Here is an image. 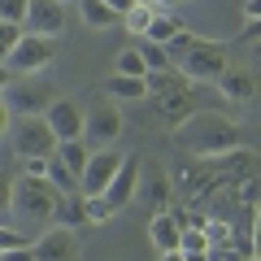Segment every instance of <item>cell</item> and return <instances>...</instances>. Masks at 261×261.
<instances>
[{"mask_svg":"<svg viewBox=\"0 0 261 261\" xmlns=\"http://www.w3.org/2000/svg\"><path fill=\"white\" fill-rule=\"evenodd\" d=\"M57 205H61V192H57L48 178H35V174H22L13 183V196H9V209L27 222H53L57 218Z\"/></svg>","mask_w":261,"mask_h":261,"instance_id":"6da1fadb","label":"cell"},{"mask_svg":"<svg viewBox=\"0 0 261 261\" xmlns=\"http://www.w3.org/2000/svg\"><path fill=\"white\" fill-rule=\"evenodd\" d=\"M183 144H187L192 152H200V157H222V152H235V144H240V130H235L226 118L196 113V118L183 126Z\"/></svg>","mask_w":261,"mask_h":261,"instance_id":"7a4b0ae2","label":"cell"},{"mask_svg":"<svg viewBox=\"0 0 261 261\" xmlns=\"http://www.w3.org/2000/svg\"><path fill=\"white\" fill-rule=\"evenodd\" d=\"M9 130H13V152H18L22 161H27V157H53V152H57V135H53V126H48L44 113L18 118Z\"/></svg>","mask_w":261,"mask_h":261,"instance_id":"3957f363","label":"cell"},{"mask_svg":"<svg viewBox=\"0 0 261 261\" xmlns=\"http://www.w3.org/2000/svg\"><path fill=\"white\" fill-rule=\"evenodd\" d=\"M53 57H57V39H48V35H22L18 48L9 53V61H5V65H9L13 74L22 79V74H35V70H44Z\"/></svg>","mask_w":261,"mask_h":261,"instance_id":"277c9868","label":"cell"},{"mask_svg":"<svg viewBox=\"0 0 261 261\" xmlns=\"http://www.w3.org/2000/svg\"><path fill=\"white\" fill-rule=\"evenodd\" d=\"M178 70L187 79H196V83H218L226 74V53L218 44H192V53L178 61Z\"/></svg>","mask_w":261,"mask_h":261,"instance_id":"5b68a950","label":"cell"},{"mask_svg":"<svg viewBox=\"0 0 261 261\" xmlns=\"http://www.w3.org/2000/svg\"><path fill=\"white\" fill-rule=\"evenodd\" d=\"M118 166H122V152L92 148L83 174H79V192H83V196H105V187H109V178H113V170H118Z\"/></svg>","mask_w":261,"mask_h":261,"instance_id":"8992f818","label":"cell"},{"mask_svg":"<svg viewBox=\"0 0 261 261\" xmlns=\"http://www.w3.org/2000/svg\"><path fill=\"white\" fill-rule=\"evenodd\" d=\"M61 27H65V5L61 0H31L27 5V18H22V31H27V35L57 39Z\"/></svg>","mask_w":261,"mask_h":261,"instance_id":"52a82bcc","label":"cell"},{"mask_svg":"<svg viewBox=\"0 0 261 261\" xmlns=\"http://www.w3.org/2000/svg\"><path fill=\"white\" fill-rule=\"evenodd\" d=\"M118 130H122V113L118 105H96L92 113H83V144H96V148H109L113 140H118Z\"/></svg>","mask_w":261,"mask_h":261,"instance_id":"ba28073f","label":"cell"},{"mask_svg":"<svg viewBox=\"0 0 261 261\" xmlns=\"http://www.w3.org/2000/svg\"><path fill=\"white\" fill-rule=\"evenodd\" d=\"M48 126H53L57 140H83V105L70 100V96H57L53 105L44 109Z\"/></svg>","mask_w":261,"mask_h":261,"instance_id":"9c48e42d","label":"cell"},{"mask_svg":"<svg viewBox=\"0 0 261 261\" xmlns=\"http://www.w3.org/2000/svg\"><path fill=\"white\" fill-rule=\"evenodd\" d=\"M5 100H9V109L18 113V118H31V113H44L48 105L57 100V92H53L48 83H35V87H31V83H18V79H13L9 92H5Z\"/></svg>","mask_w":261,"mask_h":261,"instance_id":"30bf717a","label":"cell"},{"mask_svg":"<svg viewBox=\"0 0 261 261\" xmlns=\"http://www.w3.org/2000/svg\"><path fill=\"white\" fill-rule=\"evenodd\" d=\"M31 252H35V261H79V235L65 226H53L31 244Z\"/></svg>","mask_w":261,"mask_h":261,"instance_id":"8fae6325","label":"cell"},{"mask_svg":"<svg viewBox=\"0 0 261 261\" xmlns=\"http://www.w3.org/2000/svg\"><path fill=\"white\" fill-rule=\"evenodd\" d=\"M135 187H140V157H122V166L113 170L109 187H105V200H109L113 209H122V205H130Z\"/></svg>","mask_w":261,"mask_h":261,"instance_id":"7c38bea8","label":"cell"},{"mask_svg":"<svg viewBox=\"0 0 261 261\" xmlns=\"http://www.w3.org/2000/svg\"><path fill=\"white\" fill-rule=\"evenodd\" d=\"M178 235H183V226H178L174 209H161V214H152V222H148V240L157 244V252H174V248H178Z\"/></svg>","mask_w":261,"mask_h":261,"instance_id":"4fadbf2b","label":"cell"},{"mask_svg":"<svg viewBox=\"0 0 261 261\" xmlns=\"http://www.w3.org/2000/svg\"><path fill=\"white\" fill-rule=\"evenodd\" d=\"M105 96H113V100H144V96H148V79L109 74L105 79Z\"/></svg>","mask_w":261,"mask_h":261,"instance_id":"5bb4252c","label":"cell"},{"mask_svg":"<svg viewBox=\"0 0 261 261\" xmlns=\"http://www.w3.org/2000/svg\"><path fill=\"white\" fill-rule=\"evenodd\" d=\"M57 226H65V231H79V226H87V209H83V192L74 196H61V205H57Z\"/></svg>","mask_w":261,"mask_h":261,"instance_id":"9a60e30c","label":"cell"},{"mask_svg":"<svg viewBox=\"0 0 261 261\" xmlns=\"http://www.w3.org/2000/svg\"><path fill=\"white\" fill-rule=\"evenodd\" d=\"M44 178H48V183H53L61 196H74V192H79V174H74L70 166H65V161L57 157V152L48 157V170H44Z\"/></svg>","mask_w":261,"mask_h":261,"instance_id":"2e32d148","label":"cell"},{"mask_svg":"<svg viewBox=\"0 0 261 261\" xmlns=\"http://www.w3.org/2000/svg\"><path fill=\"white\" fill-rule=\"evenodd\" d=\"M178 252H183L187 261H205L209 257V235L200 231V226H183V235H178Z\"/></svg>","mask_w":261,"mask_h":261,"instance_id":"e0dca14e","label":"cell"},{"mask_svg":"<svg viewBox=\"0 0 261 261\" xmlns=\"http://www.w3.org/2000/svg\"><path fill=\"white\" fill-rule=\"evenodd\" d=\"M183 31V22L174 18V13H152V22H148V31H144V39H152V44H170V39Z\"/></svg>","mask_w":261,"mask_h":261,"instance_id":"ac0fdd59","label":"cell"},{"mask_svg":"<svg viewBox=\"0 0 261 261\" xmlns=\"http://www.w3.org/2000/svg\"><path fill=\"white\" fill-rule=\"evenodd\" d=\"M57 157L74 170V174H83V166H87V157H92V148H87L83 140H57Z\"/></svg>","mask_w":261,"mask_h":261,"instance_id":"d6986e66","label":"cell"},{"mask_svg":"<svg viewBox=\"0 0 261 261\" xmlns=\"http://www.w3.org/2000/svg\"><path fill=\"white\" fill-rule=\"evenodd\" d=\"M79 9H83V22L92 31H105V27H113V22H122L113 9H105V0H79Z\"/></svg>","mask_w":261,"mask_h":261,"instance_id":"ffe728a7","label":"cell"},{"mask_svg":"<svg viewBox=\"0 0 261 261\" xmlns=\"http://www.w3.org/2000/svg\"><path fill=\"white\" fill-rule=\"evenodd\" d=\"M140 57H144V65H148V74H157V70H174L170 65V57H166V44H152V39H144L140 35Z\"/></svg>","mask_w":261,"mask_h":261,"instance_id":"44dd1931","label":"cell"},{"mask_svg":"<svg viewBox=\"0 0 261 261\" xmlns=\"http://www.w3.org/2000/svg\"><path fill=\"white\" fill-rule=\"evenodd\" d=\"M200 231L209 235V248H218V244H235V226L226 222L222 214H214V218H205V222H200Z\"/></svg>","mask_w":261,"mask_h":261,"instance_id":"7402d4cb","label":"cell"},{"mask_svg":"<svg viewBox=\"0 0 261 261\" xmlns=\"http://www.w3.org/2000/svg\"><path fill=\"white\" fill-rule=\"evenodd\" d=\"M113 74H130V79H148V65H144L140 48H126V53L118 57V70Z\"/></svg>","mask_w":261,"mask_h":261,"instance_id":"603a6c76","label":"cell"},{"mask_svg":"<svg viewBox=\"0 0 261 261\" xmlns=\"http://www.w3.org/2000/svg\"><path fill=\"white\" fill-rule=\"evenodd\" d=\"M152 13H157L152 5H135L130 13H122V22H126L130 35H144V31H148V22H152Z\"/></svg>","mask_w":261,"mask_h":261,"instance_id":"cb8c5ba5","label":"cell"},{"mask_svg":"<svg viewBox=\"0 0 261 261\" xmlns=\"http://www.w3.org/2000/svg\"><path fill=\"white\" fill-rule=\"evenodd\" d=\"M218 83H222L226 96H240V100H244V96H252V79H248V74H235V70H226Z\"/></svg>","mask_w":261,"mask_h":261,"instance_id":"d4e9b609","label":"cell"},{"mask_svg":"<svg viewBox=\"0 0 261 261\" xmlns=\"http://www.w3.org/2000/svg\"><path fill=\"white\" fill-rule=\"evenodd\" d=\"M83 209H87V222H109V218L118 214L105 196H83Z\"/></svg>","mask_w":261,"mask_h":261,"instance_id":"484cf974","label":"cell"},{"mask_svg":"<svg viewBox=\"0 0 261 261\" xmlns=\"http://www.w3.org/2000/svg\"><path fill=\"white\" fill-rule=\"evenodd\" d=\"M22 35H27V31H22L18 22H0V61H9V53L18 48Z\"/></svg>","mask_w":261,"mask_h":261,"instance_id":"4316f807","label":"cell"},{"mask_svg":"<svg viewBox=\"0 0 261 261\" xmlns=\"http://www.w3.org/2000/svg\"><path fill=\"white\" fill-rule=\"evenodd\" d=\"M192 44H196V39H192V31L183 27V31H178V35L166 44V57H170V65H178V61H183V57L192 53Z\"/></svg>","mask_w":261,"mask_h":261,"instance_id":"83f0119b","label":"cell"},{"mask_svg":"<svg viewBox=\"0 0 261 261\" xmlns=\"http://www.w3.org/2000/svg\"><path fill=\"white\" fill-rule=\"evenodd\" d=\"M27 235L18 231V226H9V222H0V252H9V248H27Z\"/></svg>","mask_w":261,"mask_h":261,"instance_id":"f1b7e54d","label":"cell"},{"mask_svg":"<svg viewBox=\"0 0 261 261\" xmlns=\"http://www.w3.org/2000/svg\"><path fill=\"white\" fill-rule=\"evenodd\" d=\"M27 5H31V0H0V22H18V27H22Z\"/></svg>","mask_w":261,"mask_h":261,"instance_id":"f546056e","label":"cell"},{"mask_svg":"<svg viewBox=\"0 0 261 261\" xmlns=\"http://www.w3.org/2000/svg\"><path fill=\"white\" fill-rule=\"evenodd\" d=\"M9 196H13V183H9V174H0V222H9Z\"/></svg>","mask_w":261,"mask_h":261,"instance_id":"4dcf8cb0","label":"cell"},{"mask_svg":"<svg viewBox=\"0 0 261 261\" xmlns=\"http://www.w3.org/2000/svg\"><path fill=\"white\" fill-rule=\"evenodd\" d=\"M248 244H252V257H261V205L252 209V235H248Z\"/></svg>","mask_w":261,"mask_h":261,"instance_id":"1f68e13d","label":"cell"},{"mask_svg":"<svg viewBox=\"0 0 261 261\" xmlns=\"http://www.w3.org/2000/svg\"><path fill=\"white\" fill-rule=\"evenodd\" d=\"M9 126H13V109H9V100L0 96V135H9Z\"/></svg>","mask_w":261,"mask_h":261,"instance_id":"d6a6232c","label":"cell"},{"mask_svg":"<svg viewBox=\"0 0 261 261\" xmlns=\"http://www.w3.org/2000/svg\"><path fill=\"white\" fill-rule=\"evenodd\" d=\"M105 9H113V13L122 18V13H130V9H135V0H105Z\"/></svg>","mask_w":261,"mask_h":261,"instance_id":"836d02e7","label":"cell"},{"mask_svg":"<svg viewBox=\"0 0 261 261\" xmlns=\"http://www.w3.org/2000/svg\"><path fill=\"white\" fill-rule=\"evenodd\" d=\"M13 79H18V74H13V70H9V65H5V61H0V96H5V92H9V83H13Z\"/></svg>","mask_w":261,"mask_h":261,"instance_id":"e575fe53","label":"cell"},{"mask_svg":"<svg viewBox=\"0 0 261 261\" xmlns=\"http://www.w3.org/2000/svg\"><path fill=\"white\" fill-rule=\"evenodd\" d=\"M244 39H261V18H248V22H244Z\"/></svg>","mask_w":261,"mask_h":261,"instance_id":"d590c367","label":"cell"},{"mask_svg":"<svg viewBox=\"0 0 261 261\" xmlns=\"http://www.w3.org/2000/svg\"><path fill=\"white\" fill-rule=\"evenodd\" d=\"M248 18H261V0H244V22Z\"/></svg>","mask_w":261,"mask_h":261,"instance_id":"8d00e7d4","label":"cell"},{"mask_svg":"<svg viewBox=\"0 0 261 261\" xmlns=\"http://www.w3.org/2000/svg\"><path fill=\"white\" fill-rule=\"evenodd\" d=\"M161 261H187V257H183V252L174 248V252H161Z\"/></svg>","mask_w":261,"mask_h":261,"instance_id":"74e56055","label":"cell"},{"mask_svg":"<svg viewBox=\"0 0 261 261\" xmlns=\"http://www.w3.org/2000/svg\"><path fill=\"white\" fill-rule=\"evenodd\" d=\"M152 5H157V9H174L178 0H152Z\"/></svg>","mask_w":261,"mask_h":261,"instance_id":"f35d334b","label":"cell"},{"mask_svg":"<svg viewBox=\"0 0 261 261\" xmlns=\"http://www.w3.org/2000/svg\"><path fill=\"white\" fill-rule=\"evenodd\" d=\"M135 5H152V0H135ZM152 9H157V5H152Z\"/></svg>","mask_w":261,"mask_h":261,"instance_id":"ab89813d","label":"cell"},{"mask_svg":"<svg viewBox=\"0 0 261 261\" xmlns=\"http://www.w3.org/2000/svg\"><path fill=\"white\" fill-rule=\"evenodd\" d=\"M248 261H261V257H248Z\"/></svg>","mask_w":261,"mask_h":261,"instance_id":"60d3db41","label":"cell"},{"mask_svg":"<svg viewBox=\"0 0 261 261\" xmlns=\"http://www.w3.org/2000/svg\"><path fill=\"white\" fill-rule=\"evenodd\" d=\"M61 5H65V0H61Z\"/></svg>","mask_w":261,"mask_h":261,"instance_id":"b9f144b4","label":"cell"}]
</instances>
